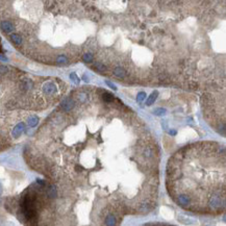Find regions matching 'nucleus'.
I'll return each instance as SVG.
<instances>
[{"label": "nucleus", "instance_id": "nucleus-5", "mask_svg": "<svg viewBox=\"0 0 226 226\" xmlns=\"http://www.w3.org/2000/svg\"><path fill=\"white\" fill-rule=\"evenodd\" d=\"M55 63L57 65H67L69 63V59H68V57L65 54H59V55L56 56Z\"/></svg>", "mask_w": 226, "mask_h": 226}, {"label": "nucleus", "instance_id": "nucleus-18", "mask_svg": "<svg viewBox=\"0 0 226 226\" xmlns=\"http://www.w3.org/2000/svg\"><path fill=\"white\" fill-rule=\"evenodd\" d=\"M169 133H170V135H172V136H175L176 131L175 130H169Z\"/></svg>", "mask_w": 226, "mask_h": 226}, {"label": "nucleus", "instance_id": "nucleus-14", "mask_svg": "<svg viewBox=\"0 0 226 226\" xmlns=\"http://www.w3.org/2000/svg\"><path fill=\"white\" fill-rule=\"evenodd\" d=\"M145 98H146V93H145V92H140V93L138 94V97H137V101L141 102V101H143Z\"/></svg>", "mask_w": 226, "mask_h": 226}, {"label": "nucleus", "instance_id": "nucleus-8", "mask_svg": "<svg viewBox=\"0 0 226 226\" xmlns=\"http://www.w3.org/2000/svg\"><path fill=\"white\" fill-rule=\"evenodd\" d=\"M38 122H39V119H38L37 116H30L28 118V120H27V123H28L30 127H35L36 125L38 124Z\"/></svg>", "mask_w": 226, "mask_h": 226}, {"label": "nucleus", "instance_id": "nucleus-19", "mask_svg": "<svg viewBox=\"0 0 226 226\" xmlns=\"http://www.w3.org/2000/svg\"><path fill=\"white\" fill-rule=\"evenodd\" d=\"M0 192H1V186H0Z\"/></svg>", "mask_w": 226, "mask_h": 226}, {"label": "nucleus", "instance_id": "nucleus-6", "mask_svg": "<svg viewBox=\"0 0 226 226\" xmlns=\"http://www.w3.org/2000/svg\"><path fill=\"white\" fill-rule=\"evenodd\" d=\"M157 96H158V92L157 91H154V92H152V94L148 97V99L146 100V105H148V107H150L151 104L154 103V101L156 100L157 98Z\"/></svg>", "mask_w": 226, "mask_h": 226}, {"label": "nucleus", "instance_id": "nucleus-4", "mask_svg": "<svg viewBox=\"0 0 226 226\" xmlns=\"http://www.w3.org/2000/svg\"><path fill=\"white\" fill-rule=\"evenodd\" d=\"M10 39H11V41L16 46H21L22 43H23V38L19 35V33H12L10 36Z\"/></svg>", "mask_w": 226, "mask_h": 226}, {"label": "nucleus", "instance_id": "nucleus-10", "mask_svg": "<svg viewBox=\"0 0 226 226\" xmlns=\"http://www.w3.org/2000/svg\"><path fill=\"white\" fill-rule=\"evenodd\" d=\"M104 223L107 224V225H115L116 224V219L113 215H109L107 219H105V222Z\"/></svg>", "mask_w": 226, "mask_h": 226}, {"label": "nucleus", "instance_id": "nucleus-15", "mask_svg": "<svg viewBox=\"0 0 226 226\" xmlns=\"http://www.w3.org/2000/svg\"><path fill=\"white\" fill-rule=\"evenodd\" d=\"M95 67H96V68H98L100 71H104V70H105V66H104V65H102V64H100V63H96Z\"/></svg>", "mask_w": 226, "mask_h": 226}, {"label": "nucleus", "instance_id": "nucleus-12", "mask_svg": "<svg viewBox=\"0 0 226 226\" xmlns=\"http://www.w3.org/2000/svg\"><path fill=\"white\" fill-rule=\"evenodd\" d=\"M166 113H167V111L165 109H163V107H158V109H155L153 111V114L155 116H164V115H166Z\"/></svg>", "mask_w": 226, "mask_h": 226}, {"label": "nucleus", "instance_id": "nucleus-9", "mask_svg": "<svg viewBox=\"0 0 226 226\" xmlns=\"http://www.w3.org/2000/svg\"><path fill=\"white\" fill-rule=\"evenodd\" d=\"M102 98H103V100L105 102H111L114 100V95L109 93V92H107V91H104L103 95H102Z\"/></svg>", "mask_w": 226, "mask_h": 226}, {"label": "nucleus", "instance_id": "nucleus-1", "mask_svg": "<svg viewBox=\"0 0 226 226\" xmlns=\"http://www.w3.org/2000/svg\"><path fill=\"white\" fill-rule=\"evenodd\" d=\"M0 28H1V30L4 33H11L15 29V26H14V24L11 21L2 20V21H0Z\"/></svg>", "mask_w": 226, "mask_h": 226}, {"label": "nucleus", "instance_id": "nucleus-7", "mask_svg": "<svg viewBox=\"0 0 226 226\" xmlns=\"http://www.w3.org/2000/svg\"><path fill=\"white\" fill-rule=\"evenodd\" d=\"M114 74L117 76V77H124L125 76V71L123 68H121V67H117V68H115L114 69Z\"/></svg>", "mask_w": 226, "mask_h": 226}, {"label": "nucleus", "instance_id": "nucleus-13", "mask_svg": "<svg viewBox=\"0 0 226 226\" xmlns=\"http://www.w3.org/2000/svg\"><path fill=\"white\" fill-rule=\"evenodd\" d=\"M70 78H71L72 81H73L74 83H76V85L79 83V78L77 77L76 73H71V74H70Z\"/></svg>", "mask_w": 226, "mask_h": 226}, {"label": "nucleus", "instance_id": "nucleus-11", "mask_svg": "<svg viewBox=\"0 0 226 226\" xmlns=\"http://www.w3.org/2000/svg\"><path fill=\"white\" fill-rule=\"evenodd\" d=\"M83 61H85V63H92V61H93V59H94L93 54H92V53H85L83 55Z\"/></svg>", "mask_w": 226, "mask_h": 226}, {"label": "nucleus", "instance_id": "nucleus-16", "mask_svg": "<svg viewBox=\"0 0 226 226\" xmlns=\"http://www.w3.org/2000/svg\"><path fill=\"white\" fill-rule=\"evenodd\" d=\"M105 83H107V85H109V88H112L113 90H115V91L117 90V88H116V85H115L114 83H111V81H109V80H107V81H105Z\"/></svg>", "mask_w": 226, "mask_h": 226}, {"label": "nucleus", "instance_id": "nucleus-17", "mask_svg": "<svg viewBox=\"0 0 226 226\" xmlns=\"http://www.w3.org/2000/svg\"><path fill=\"white\" fill-rule=\"evenodd\" d=\"M83 79L85 80V83H89V77L87 76V74H83Z\"/></svg>", "mask_w": 226, "mask_h": 226}, {"label": "nucleus", "instance_id": "nucleus-3", "mask_svg": "<svg viewBox=\"0 0 226 226\" xmlns=\"http://www.w3.org/2000/svg\"><path fill=\"white\" fill-rule=\"evenodd\" d=\"M24 129H25V125H24V123L23 122L18 123V124L14 127L13 131H12V136H13V138H19V137L22 135V132L24 131Z\"/></svg>", "mask_w": 226, "mask_h": 226}, {"label": "nucleus", "instance_id": "nucleus-2", "mask_svg": "<svg viewBox=\"0 0 226 226\" xmlns=\"http://www.w3.org/2000/svg\"><path fill=\"white\" fill-rule=\"evenodd\" d=\"M74 105H75L74 100L71 98H66L64 101L61 102V109H63V111L66 113H69L70 111L74 107Z\"/></svg>", "mask_w": 226, "mask_h": 226}]
</instances>
